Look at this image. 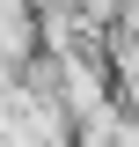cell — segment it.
Instances as JSON below:
<instances>
[{"label": "cell", "mask_w": 139, "mask_h": 147, "mask_svg": "<svg viewBox=\"0 0 139 147\" xmlns=\"http://www.w3.org/2000/svg\"><path fill=\"white\" fill-rule=\"evenodd\" d=\"M117 30H124V22H117ZM117 88H124V103L139 110V30L117 37Z\"/></svg>", "instance_id": "cell-1"}, {"label": "cell", "mask_w": 139, "mask_h": 147, "mask_svg": "<svg viewBox=\"0 0 139 147\" xmlns=\"http://www.w3.org/2000/svg\"><path fill=\"white\" fill-rule=\"evenodd\" d=\"M66 7H81V15H88V22H117V15H124V7H132V0H66Z\"/></svg>", "instance_id": "cell-2"}]
</instances>
